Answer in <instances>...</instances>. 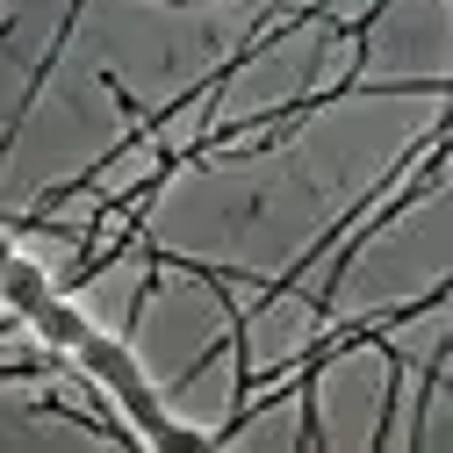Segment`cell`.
I'll use <instances>...</instances> for the list:
<instances>
[{"instance_id": "cell-1", "label": "cell", "mask_w": 453, "mask_h": 453, "mask_svg": "<svg viewBox=\"0 0 453 453\" xmlns=\"http://www.w3.org/2000/svg\"><path fill=\"white\" fill-rule=\"evenodd\" d=\"M73 360L87 367V381H101V388L130 411V425H137V439H144V446H158V453H202V446H209V432H195V425H173V418H165L158 388L144 381V367H137V353L123 346V338L87 331L80 346H73Z\"/></svg>"}, {"instance_id": "cell-2", "label": "cell", "mask_w": 453, "mask_h": 453, "mask_svg": "<svg viewBox=\"0 0 453 453\" xmlns=\"http://www.w3.org/2000/svg\"><path fill=\"white\" fill-rule=\"evenodd\" d=\"M50 296H58V288H50V273H43L36 259H22V252H15L8 266H0V310H8V317H22V324H29Z\"/></svg>"}, {"instance_id": "cell-3", "label": "cell", "mask_w": 453, "mask_h": 453, "mask_svg": "<svg viewBox=\"0 0 453 453\" xmlns=\"http://www.w3.org/2000/svg\"><path fill=\"white\" fill-rule=\"evenodd\" d=\"M29 331H36V346H50V353H73V346H80V338H87L94 324H87V310H80V303L50 296V303L29 317Z\"/></svg>"}, {"instance_id": "cell-4", "label": "cell", "mask_w": 453, "mask_h": 453, "mask_svg": "<svg viewBox=\"0 0 453 453\" xmlns=\"http://www.w3.org/2000/svg\"><path fill=\"white\" fill-rule=\"evenodd\" d=\"M8 259H15V238H8V231H0V266H8Z\"/></svg>"}]
</instances>
